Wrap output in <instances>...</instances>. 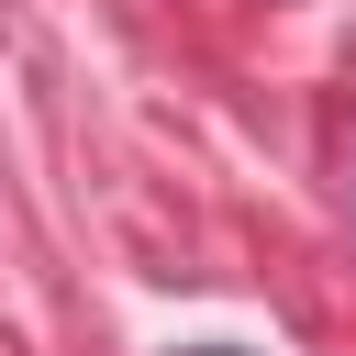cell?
I'll return each mask as SVG.
<instances>
[{"label":"cell","instance_id":"cell-1","mask_svg":"<svg viewBox=\"0 0 356 356\" xmlns=\"http://www.w3.org/2000/svg\"><path fill=\"white\" fill-rule=\"evenodd\" d=\"M200 356H234V345H200Z\"/></svg>","mask_w":356,"mask_h":356}]
</instances>
